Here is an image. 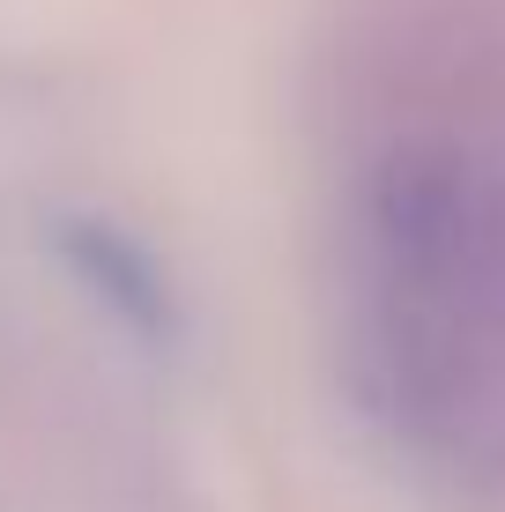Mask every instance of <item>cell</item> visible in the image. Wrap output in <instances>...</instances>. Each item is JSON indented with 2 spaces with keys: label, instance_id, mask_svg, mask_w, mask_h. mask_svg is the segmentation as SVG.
Listing matches in <instances>:
<instances>
[{
  "label": "cell",
  "instance_id": "7a4b0ae2",
  "mask_svg": "<svg viewBox=\"0 0 505 512\" xmlns=\"http://www.w3.org/2000/svg\"><path fill=\"white\" fill-rule=\"evenodd\" d=\"M67 260H75L82 282H90L127 327L171 334V282L127 231H112V223H67Z\"/></svg>",
  "mask_w": 505,
  "mask_h": 512
},
{
  "label": "cell",
  "instance_id": "6da1fadb",
  "mask_svg": "<svg viewBox=\"0 0 505 512\" xmlns=\"http://www.w3.org/2000/svg\"><path fill=\"white\" fill-rule=\"evenodd\" d=\"M327 223L357 409L409 461L505 490V0L342 52Z\"/></svg>",
  "mask_w": 505,
  "mask_h": 512
}]
</instances>
